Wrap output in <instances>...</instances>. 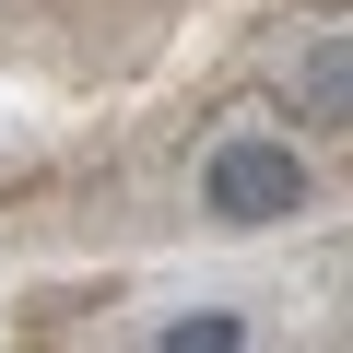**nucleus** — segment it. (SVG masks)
Returning a JSON list of instances; mask_svg holds the SVG:
<instances>
[{"label":"nucleus","mask_w":353,"mask_h":353,"mask_svg":"<svg viewBox=\"0 0 353 353\" xmlns=\"http://www.w3.org/2000/svg\"><path fill=\"white\" fill-rule=\"evenodd\" d=\"M201 201H212L224 224H294V212H306V153H294V141H212Z\"/></svg>","instance_id":"obj_1"},{"label":"nucleus","mask_w":353,"mask_h":353,"mask_svg":"<svg viewBox=\"0 0 353 353\" xmlns=\"http://www.w3.org/2000/svg\"><path fill=\"white\" fill-rule=\"evenodd\" d=\"M341 106H353V48L330 36V48L306 59V118H318V130H341Z\"/></svg>","instance_id":"obj_2"},{"label":"nucleus","mask_w":353,"mask_h":353,"mask_svg":"<svg viewBox=\"0 0 353 353\" xmlns=\"http://www.w3.org/2000/svg\"><path fill=\"white\" fill-rule=\"evenodd\" d=\"M236 341H248V318H224V306H212V318H176V330H165V353H236Z\"/></svg>","instance_id":"obj_3"}]
</instances>
